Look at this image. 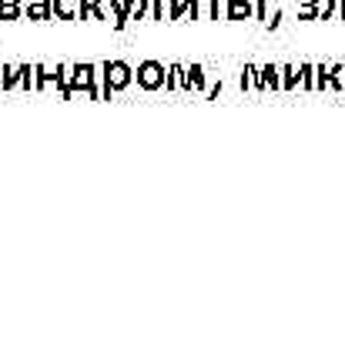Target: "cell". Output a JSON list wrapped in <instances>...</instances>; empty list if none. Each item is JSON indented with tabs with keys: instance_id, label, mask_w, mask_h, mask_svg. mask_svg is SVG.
I'll return each instance as SVG.
<instances>
[{
	"instance_id": "1",
	"label": "cell",
	"mask_w": 345,
	"mask_h": 362,
	"mask_svg": "<svg viewBox=\"0 0 345 362\" xmlns=\"http://www.w3.org/2000/svg\"><path fill=\"white\" fill-rule=\"evenodd\" d=\"M131 84H134V67L128 61H104L101 64V101H111Z\"/></svg>"
},
{
	"instance_id": "2",
	"label": "cell",
	"mask_w": 345,
	"mask_h": 362,
	"mask_svg": "<svg viewBox=\"0 0 345 362\" xmlns=\"http://www.w3.org/2000/svg\"><path fill=\"white\" fill-rule=\"evenodd\" d=\"M67 84H71V94L84 90L94 101H101V64H74L67 71Z\"/></svg>"
},
{
	"instance_id": "3",
	"label": "cell",
	"mask_w": 345,
	"mask_h": 362,
	"mask_svg": "<svg viewBox=\"0 0 345 362\" xmlns=\"http://www.w3.org/2000/svg\"><path fill=\"white\" fill-rule=\"evenodd\" d=\"M134 81L141 90H161L168 84V67L161 61H141L134 71Z\"/></svg>"
},
{
	"instance_id": "4",
	"label": "cell",
	"mask_w": 345,
	"mask_h": 362,
	"mask_svg": "<svg viewBox=\"0 0 345 362\" xmlns=\"http://www.w3.org/2000/svg\"><path fill=\"white\" fill-rule=\"evenodd\" d=\"M181 90H208L205 67H201V64L181 67Z\"/></svg>"
},
{
	"instance_id": "5",
	"label": "cell",
	"mask_w": 345,
	"mask_h": 362,
	"mask_svg": "<svg viewBox=\"0 0 345 362\" xmlns=\"http://www.w3.org/2000/svg\"><path fill=\"white\" fill-rule=\"evenodd\" d=\"M255 4L252 0H225V21H252Z\"/></svg>"
},
{
	"instance_id": "6",
	"label": "cell",
	"mask_w": 345,
	"mask_h": 362,
	"mask_svg": "<svg viewBox=\"0 0 345 362\" xmlns=\"http://www.w3.org/2000/svg\"><path fill=\"white\" fill-rule=\"evenodd\" d=\"M24 17L27 21H51L54 0H24Z\"/></svg>"
},
{
	"instance_id": "7",
	"label": "cell",
	"mask_w": 345,
	"mask_h": 362,
	"mask_svg": "<svg viewBox=\"0 0 345 362\" xmlns=\"http://www.w3.org/2000/svg\"><path fill=\"white\" fill-rule=\"evenodd\" d=\"M24 81V64H4L0 67V90H17Z\"/></svg>"
},
{
	"instance_id": "8",
	"label": "cell",
	"mask_w": 345,
	"mask_h": 362,
	"mask_svg": "<svg viewBox=\"0 0 345 362\" xmlns=\"http://www.w3.org/2000/svg\"><path fill=\"white\" fill-rule=\"evenodd\" d=\"M255 88L258 90H265V88L281 90V67H275V64L262 67V71H258V78H255Z\"/></svg>"
},
{
	"instance_id": "9",
	"label": "cell",
	"mask_w": 345,
	"mask_h": 362,
	"mask_svg": "<svg viewBox=\"0 0 345 362\" xmlns=\"http://www.w3.org/2000/svg\"><path fill=\"white\" fill-rule=\"evenodd\" d=\"M134 4L138 0H111V11H115V30H124L131 21V13H134Z\"/></svg>"
},
{
	"instance_id": "10",
	"label": "cell",
	"mask_w": 345,
	"mask_h": 362,
	"mask_svg": "<svg viewBox=\"0 0 345 362\" xmlns=\"http://www.w3.org/2000/svg\"><path fill=\"white\" fill-rule=\"evenodd\" d=\"M188 11H192V21H198L201 17V0H171V21H181Z\"/></svg>"
},
{
	"instance_id": "11",
	"label": "cell",
	"mask_w": 345,
	"mask_h": 362,
	"mask_svg": "<svg viewBox=\"0 0 345 362\" xmlns=\"http://www.w3.org/2000/svg\"><path fill=\"white\" fill-rule=\"evenodd\" d=\"M81 0H54V17L57 21H77Z\"/></svg>"
},
{
	"instance_id": "12",
	"label": "cell",
	"mask_w": 345,
	"mask_h": 362,
	"mask_svg": "<svg viewBox=\"0 0 345 362\" xmlns=\"http://www.w3.org/2000/svg\"><path fill=\"white\" fill-rule=\"evenodd\" d=\"M21 13H24V0H0V21L7 24V21H21Z\"/></svg>"
},
{
	"instance_id": "13",
	"label": "cell",
	"mask_w": 345,
	"mask_h": 362,
	"mask_svg": "<svg viewBox=\"0 0 345 362\" xmlns=\"http://www.w3.org/2000/svg\"><path fill=\"white\" fill-rule=\"evenodd\" d=\"M302 84V71H295V67H281V90H295Z\"/></svg>"
},
{
	"instance_id": "14",
	"label": "cell",
	"mask_w": 345,
	"mask_h": 362,
	"mask_svg": "<svg viewBox=\"0 0 345 362\" xmlns=\"http://www.w3.org/2000/svg\"><path fill=\"white\" fill-rule=\"evenodd\" d=\"M298 17L302 21H319V0H298Z\"/></svg>"
},
{
	"instance_id": "15",
	"label": "cell",
	"mask_w": 345,
	"mask_h": 362,
	"mask_svg": "<svg viewBox=\"0 0 345 362\" xmlns=\"http://www.w3.org/2000/svg\"><path fill=\"white\" fill-rule=\"evenodd\" d=\"M221 4H225V0H201V7H205V21H225Z\"/></svg>"
},
{
	"instance_id": "16",
	"label": "cell",
	"mask_w": 345,
	"mask_h": 362,
	"mask_svg": "<svg viewBox=\"0 0 345 362\" xmlns=\"http://www.w3.org/2000/svg\"><path fill=\"white\" fill-rule=\"evenodd\" d=\"M298 71H302V88H305V90H319V78H315V67H312V64H302Z\"/></svg>"
},
{
	"instance_id": "17",
	"label": "cell",
	"mask_w": 345,
	"mask_h": 362,
	"mask_svg": "<svg viewBox=\"0 0 345 362\" xmlns=\"http://www.w3.org/2000/svg\"><path fill=\"white\" fill-rule=\"evenodd\" d=\"M255 78H258V67H252V64H245V71H242V78H238V84H242V90H248V88H255Z\"/></svg>"
},
{
	"instance_id": "18",
	"label": "cell",
	"mask_w": 345,
	"mask_h": 362,
	"mask_svg": "<svg viewBox=\"0 0 345 362\" xmlns=\"http://www.w3.org/2000/svg\"><path fill=\"white\" fill-rule=\"evenodd\" d=\"M168 90H178L181 88V64H171L168 67V84H165Z\"/></svg>"
},
{
	"instance_id": "19",
	"label": "cell",
	"mask_w": 345,
	"mask_h": 362,
	"mask_svg": "<svg viewBox=\"0 0 345 362\" xmlns=\"http://www.w3.org/2000/svg\"><path fill=\"white\" fill-rule=\"evenodd\" d=\"M0 67H4V64H0Z\"/></svg>"
},
{
	"instance_id": "20",
	"label": "cell",
	"mask_w": 345,
	"mask_h": 362,
	"mask_svg": "<svg viewBox=\"0 0 345 362\" xmlns=\"http://www.w3.org/2000/svg\"><path fill=\"white\" fill-rule=\"evenodd\" d=\"M342 98H345V94H342Z\"/></svg>"
}]
</instances>
